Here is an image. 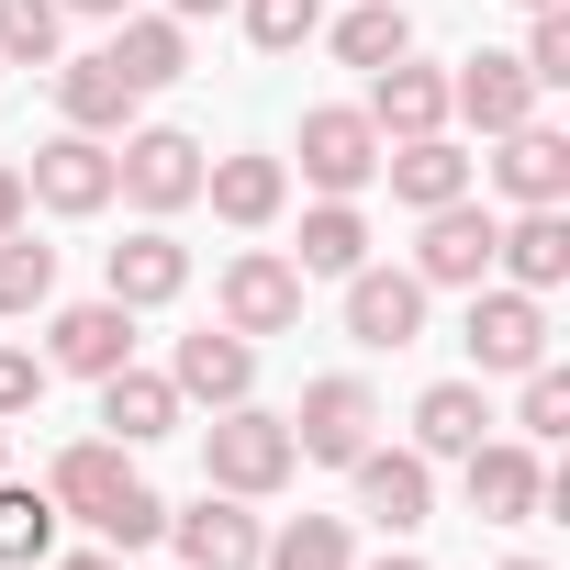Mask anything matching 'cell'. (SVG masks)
Instances as JSON below:
<instances>
[{"mask_svg":"<svg viewBox=\"0 0 570 570\" xmlns=\"http://www.w3.org/2000/svg\"><path fill=\"white\" fill-rule=\"evenodd\" d=\"M235 12H246V46L257 57H303L325 35V0H235Z\"/></svg>","mask_w":570,"mask_h":570,"instance_id":"32","label":"cell"},{"mask_svg":"<svg viewBox=\"0 0 570 570\" xmlns=\"http://www.w3.org/2000/svg\"><path fill=\"white\" fill-rule=\"evenodd\" d=\"M57 303V246H35L23 224L0 235V325H23V314H46Z\"/></svg>","mask_w":570,"mask_h":570,"instance_id":"28","label":"cell"},{"mask_svg":"<svg viewBox=\"0 0 570 570\" xmlns=\"http://www.w3.org/2000/svg\"><path fill=\"white\" fill-rule=\"evenodd\" d=\"M23 213H35V190H23V168H12V157H0V235H12Z\"/></svg>","mask_w":570,"mask_h":570,"instance_id":"38","label":"cell"},{"mask_svg":"<svg viewBox=\"0 0 570 570\" xmlns=\"http://www.w3.org/2000/svg\"><path fill=\"white\" fill-rule=\"evenodd\" d=\"M46 492H57V514H101V503H124L135 492V448H112V436H68L57 459H46Z\"/></svg>","mask_w":570,"mask_h":570,"instance_id":"19","label":"cell"},{"mask_svg":"<svg viewBox=\"0 0 570 570\" xmlns=\"http://www.w3.org/2000/svg\"><path fill=\"white\" fill-rule=\"evenodd\" d=\"M135 358V314L101 292V303H68L57 325H46V370H68V381H112Z\"/></svg>","mask_w":570,"mask_h":570,"instance_id":"14","label":"cell"},{"mask_svg":"<svg viewBox=\"0 0 570 570\" xmlns=\"http://www.w3.org/2000/svg\"><path fill=\"white\" fill-rule=\"evenodd\" d=\"M168 548H179V570H257L268 525H257L235 492H213V481H202V503H179V514H168Z\"/></svg>","mask_w":570,"mask_h":570,"instance_id":"10","label":"cell"},{"mask_svg":"<svg viewBox=\"0 0 570 570\" xmlns=\"http://www.w3.org/2000/svg\"><path fill=\"white\" fill-rule=\"evenodd\" d=\"M303 179L325 190V202H358L370 179H381V124L358 112V101H325V112H303Z\"/></svg>","mask_w":570,"mask_h":570,"instance_id":"5","label":"cell"},{"mask_svg":"<svg viewBox=\"0 0 570 570\" xmlns=\"http://www.w3.org/2000/svg\"><path fill=\"white\" fill-rule=\"evenodd\" d=\"M492 146H503V157H492V179H503V202H514V213H525V202H570V135H559V124H537V112H525V124H514V135H492Z\"/></svg>","mask_w":570,"mask_h":570,"instance_id":"20","label":"cell"},{"mask_svg":"<svg viewBox=\"0 0 570 570\" xmlns=\"http://www.w3.org/2000/svg\"><path fill=\"white\" fill-rule=\"evenodd\" d=\"M46 403V358L35 347H12V336H0V425H23Z\"/></svg>","mask_w":570,"mask_h":570,"instance_id":"37","label":"cell"},{"mask_svg":"<svg viewBox=\"0 0 570 570\" xmlns=\"http://www.w3.org/2000/svg\"><path fill=\"white\" fill-rule=\"evenodd\" d=\"M492 268L514 279V292H537V303H548L559 279H570V213H559V202H525V213L492 235Z\"/></svg>","mask_w":570,"mask_h":570,"instance_id":"16","label":"cell"},{"mask_svg":"<svg viewBox=\"0 0 570 570\" xmlns=\"http://www.w3.org/2000/svg\"><path fill=\"white\" fill-rule=\"evenodd\" d=\"M381 179H392L403 213H436V202L470 190V157H459L448 135H403V146H381Z\"/></svg>","mask_w":570,"mask_h":570,"instance_id":"24","label":"cell"},{"mask_svg":"<svg viewBox=\"0 0 570 570\" xmlns=\"http://www.w3.org/2000/svg\"><path fill=\"white\" fill-rule=\"evenodd\" d=\"M57 548V492L46 481H0V570H23Z\"/></svg>","mask_w":570,"mask_h":570,"instance_id":"29","label":"cell"},{"mask_svg":"<svg viewBox=\"0 0 570 570\" xmlns=\"http://www.w3.org/2000/svg\"><path fill=\"white\" fill-rule=\"evenodd\" d=\"M347 336L358 347H414L425 336V279L414 268H347Z\"/></svg>","mask_w":570,"mask_h":570,"instance_id":"15","label":"cell"},{"mask_svg":"<svg viewBox=\"0 0 570 570\" xmlns=\"http://www.w3.org/2000/svg\"><path fill=\"white\" fill-rule=\"evenodd\" d=\"M168 381H179V403H246L257 392V347L235 336V325H202V336H179V358H168Z\"/></svg>","mask_w":570,"mask_h":570,"instance_id":"18","label":"cell"},{"mask_svg":"<svg viewBox=\"0 0 570 570\" xmlns=\"http://www.w3.org/2000/svg\"><path fill=\"white\" fill-rule=\"evenodd\" d=\"M279 425H292V448L303 459H325V470H347L358 448H370V425H381V403H370V381H303V414H279Z\"/></svg>","mask_w":570,"mask_h":570,"instance_id":"8","label":"cell"},{"mask_svg":"<svg viewBox=\"0 0 570 570\" xmlns=\"http://www.w3.org/2000/svg\"><path fill=\"white\" fill-rule=\"evenodd\" d=\"M503 570H548V559H503Z\"/></svg>","mask_w":570,"mask_h":570,"instance_id":"44","label":"cell"},{"mask_svg":"<svg viewBox=\"0 0 570 570\" xmlns=\"http://www.w3.org/2000/svg\"><path fill=\"white\" fill-rule=\"evenodd\" d=\"M202 202L235 235H257V224H279V202H292V168L279 157H202Z\"/></svg>","mask_w":570,"mask_h":570,"instance_id":"22","label":"cell"},{"mask_svg":"<svg viewBox=\"0 0 570 570\" xmlns=\"http://www.w3.org/2000/svg\"><path fill=\"white\" fill-rule=\"evenodd\" d=\"M213 303H224V325H235L246 347H257V336H292V325H303V268L279 257V246H246V257H224Z\"/></svg>","mask_w":570,"mask_h":570,"instance_id":"4","label":"cell"},{"mask_svg":"<svg viewBox=\"0 0 570 570\" xmlns=\"http://www.w3.org/2000/svg\"><path fill=\"white\" fill-rule=\"evenodd\" d=\"M101 436H112V448H157V436H179V381L124 358V370L101 381Z\"/></svg>","mask_w":570,"mask_h":570,"instance_id":"21","label":"cell"},{"mask_svg":"<svg viewBox=\"0 0 570 570\" xmlns=\"http://www.w3.org/2000/svg\"><path fill=\"white\" fill-rule=\"evenodd\" d=\"M336 57H347V68H392V57H414V23H403V0H358V12L336 23Z\"/></svg>","mask_w":570,"mask_h":570,"instance_id":"30","label":"cell"},{"mask_svg":"<svg viewBox=\"0 0 570 570\" xmlns=\"http://www.w3.org/2000/svg\"><path fill=\"white\" fill-rule=\"evenodd\" d=\"M112 202H135V213L202 202V146H190L179 124H124V146H112Z\"/></svg>","mask_w":570,"mask_h":570,"instance_id":"2","label":"cell"},{"mask_svg":"<svg viewBox=\"0 0 570 570\" xmlns=\"http://www.w3.org/2000/svg\"><path fill=\"white\" fill-rule=\"evenodd\" d=\"M459 347H470V370L481 381H525L537 358H548V303L537 292H470V325H459Z\"/></svg>","mask_w":570,"mask_h":570,"instance_id":"3","label":"cell"},{"mask_svg":"<svg viewBox=\"0 0 570 570\" xmlns=\"http://www.w3.org/2000/svg\"><path fill=\"white\" fill-rule=\"evenodd\" d=\"M381 570H425V559H414V548H392V559H381Z\"/></svg>","mask_w":570,"mask_h":570,"instance_id":"42","label":"cell"},{"mask_svg":"<svg viewBox=\"0 0 570 570\" xmlns=\"http://www.w3.org/2000/svg\"><path fill=\"white\" fill-rule=\"evenodd\" d=\"M347 470H358V514H370V525L414 537V525L436 514V459H414V448H381V436H370Z\"/></svg>","mask_w":570,"mask_h":570,"instance_id":"12","label":"cell"},{"mask_svg":"<svg viewBox=\"0 0 570 570\" xmlns=\"http://www.w3.org/2000/svg\"><path fill=\"white\" fill-rule=\"evenodd\" d=\"M101 292H112L124 314H157V303H179V292H190V246H179L168 224H135V235L101 257Z\"/></svg>","mask_w":570,"mask_h":570,"instance_id":"13","label":"cell"},{"mask_svg":"<svg viewBox=\"0 0 570 570\" xmlns=\"http://www.w3.org/2000/svg\"><path fill=\"white\" fill-rule=\"evenodd\" d=\"M57 35H68L57 0H0V68H57Z\"/></svg>","mask_w":570,"mask_h":570,"instance_id":"33","label":"cell"},{"mask_svg":"<svg viewBox=\"0 0 570 570\" xmlns=\"http://www.w3.org/2000/svg\"><path fill=\"white\" fill-rule=\"evenodd\" d=\"M0 459H12V425H0Z\"/></svg>","mask_w":570,"mask_h":570,"instance_id":"45","label":"cell"},{"mask_svg":"<svg viewBox=\"0 0 570 570\" xmlns=\"http://www.w3.org/2000/svg\"><path fill=\"white\" fill-rule=\"evenodd\" d=\"M537 101H548V90H537V79H525L514 57H492V46L448 68V124H470V135H514V124H525Z\"/></svg>","mask_w":570,"mask_h":570,"instance_id":"11","label":"cell"},{"mask_svg":"<svg viewBox=\"0 0 570 570\" xmlns=\"http://www.w3.org/2000/svg\"><path fill=\"white\" fill-rule=\"evenodd\" d=\"M492 235H503V213H481L470 190L436 202L425 235H414V279H425V292H481V279H492Z\"/></svg>","mask_w":570,"mask_h":570,"instance_id":"6","label":"cell"},{"mask_svg":"<svg viewBox=\"0 0 570 570\" xmlns=\"http://www.w3.org/2000/svg\"><path fill=\"white\" fill-rule=\"evenodd\" d=\"M292 268H303V279H347V268H370V213H358V202H314Z\"/></svg>","mask_w":570,"mask_h":570,"instance_id":"27","label":"cell"},{"mask_svg":"<svg viewBox=\"0 0 570 570\" xmlns=\"http://www.w3.org/2000/svg\"><path fill=\"white\" fill-rule=\"evenodd\" d=\"M57 570H135L124 548H79V559H57Z\"/></svg>","mask_w":570,"mask_h":570,"instance_id":"39","label":"cell"},{"mask_svg":"<svg viewBox=\"0 0 570 570\" xmlns=\"http://www.w3.org/2000/svg\"><path fill=\"white\" fill-rule=\"evenodd\" d=\"M257 570H347V514H292L257 548Z\"/></svg>","mask_w":570,"mask_h":570,"instance_id":"31","label":"cell"},{"mask_svg":"<svg viewBox=\"0 0 570 570\" xmlns=\"http://www.w3.org/2000/svg\"><path fill=\"white\" fill-rule=\"evenodd\" d=\"M202 12H235V0H168V23H202Z\"/></svg>","mask_w":570,"mask_h":570,"instance_id":"41","label":"cell"},{"mask_svg":"<svg viewBox=\"0 0 570 570\" xmlns=\"http://www.w3.org/2000/svg\"><path fill=\"white\" fill-rule=\"evenodd\" d=\"M459 481H470V514H481V525H525V514L548 503V459H537L525 436H481V448L459 459Z\"/></svg>","mask_w":570,"mask_h":570,"instance_id":"9","label":"cell"},{"mask_svg":"<svg viewBox=\"0 0 570 570\" xmlns=\"http://www.w3.org/2000/svg\"><path fill=\"white\" fill-rule=\"evenodd\" d=\"M514 436H525V448H559V436H570V370H548V358L525 370V403H514Z\"/></svg>","mask_w":570,"mask_h":570,"instance_id":"34","label":"cell"},{"mask_svg":"<svg viewBox=\"0 0 570 570\" xmlns=\"http://www.w3.org/2000/svg\"><path fill=\"white\" fill-rule=\"evenodd\" d=\"M23 190H35L46 213H68V224H79V213H101V202H112V135H79V124H68V135H46V146L23 157Z\"/></svg>","mask_w":570,"mask_h":570,"instance_id":"7","label":"cell"},{"mask_svg":"<svg viewBox=\"0 0 570 570\" xmlns=\"http://www.w3.org/2000/svg\"><path fill=\"white\" fill-rule=\"evenodd\" d=\"M492 436V403H481V381H436L425 403H414V459H470Z\"/></svg>","mask_w":570,"mask_h":570,"instance_id":"26","label":"cell"},{"mask_svg":"<svg viewBox=\"0 0 570 570\" xmlns=\"http://www.w3.org/2000/svg\"><path fill=\"white\" fill-rule=\"evenodd\" d=\"M514 12H559V0H514Z\"/></svg>","mask_w":570,"mask_h":570,"instance_id":"43","label":"cell"},{"mask_svg":"<svg viewBox=\"0 0 570 570\" xmlns=\"http://www.w3.org/2000/svg\"><path fill=\"white\" fill-rule=\"evenodd\" d=\"M292 470H303L292 425H279V414H257V403H224V414L202 425V481H213V492H235V503H268Z\"/></svg>","mask_w":570,"mask_h":570,"instance_id":"1","label":"cell"},{"mask_svg":"<svg viewBox=\"0 0 570 570\" xmlns=\"http://www.w3.org/2000/svg\"><path fill=\"white\" fill-rule=\"evenodd\" d=\"M90 537H101V548H124V559H135V548H157V537H168V503H157V492H146V481H135V492H124V503H101V514H90Z\"/></svg>","mask_w":570,"mask_h":570,"instance_id":"35","label":"cell"},{"mask_svg":"<svg viewBox=\"0 0 570 570\" xmlns=\"http://www.w3.org/2000/svg\"><path fill=\"white\" fill-rule=\"evenodd\" d=\"M537 90H570V0H559V12H537L525 23V57H514Z\"/></svg>","mask_w":570,"mask_h":570,"instance_id":"36","label":"cell"},{"mask_svg":"<svg viewBox=\"0 0 570 570\" xmlns=\"http://www.w3.org/2000/svg\"><path fill=\"white\" fill-rule=\"evenodd\" d=\"M57 112H68L79 135H124V124H135V90H124V68L90 46V57H68V68H57Z\"/></svg>","mask_w":570,"mask_h":570,"instance_id":"25","label":"cell"},{"mask_svg":"<svg viewBox=\"0 0 570 570\" xmlns=\"http://www.w3.org/2000/svg\"><path fill=\"white\" fill-rule=\"evenodd\" d=\"M57 12H90V23H124V12H135V0H57Z\"/></svg>","mask_w":570,"mask_h":570,"instance_id":"40","label":"cell"},{"mask_svg":"<svg viewBox=\"0 0 570 570\" xmlns=\"http://www.w3.org/2000/svg\"><path fill=\"white\" fill-rule=\"evenodd\" d=\"M101 57H112V68H124V90L146 101V90H168V79H190V23H168V12H124Z\"/></svg>","mask_w":570,"mask_h":570,"instance_id":"23","label":"cell"},{"mask_svg":"<svg viewBox=\"0 0 570 570\" xmlns=\"http://www.w3.org/2000/svg\"><path fill=\"white\" fill-rule=\"evenodd\" d=\"M358 112L381 124V146H403V135H448V68L392 57V68H370V101H358Z\"/></svg>","mask_w":570,"mask_h":570,"instance_id":"17","label":"cell"}]
</instances>
